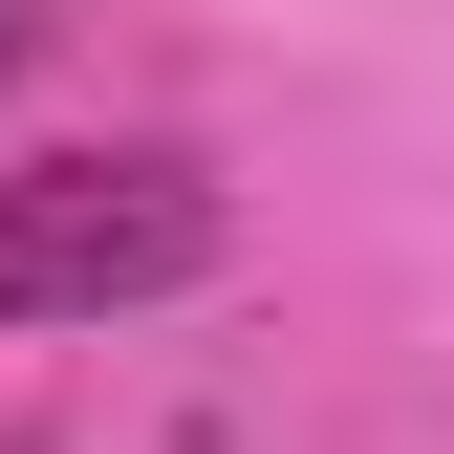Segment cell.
I'll list each match as a JSON object with an SVG mask.
<instances>
[{
    "instance_id": "obj_2",
    "label": "cell",
    "mask_w": 454,
    "mask_h": 454,
    "mask_svg": "<svg viewBox=\"0 0 454 454\" xmlns=\"http://www.w3.org/2000/svg\"><path fill=\"white\" fill-rule=\"evenodd\" d=\"M22 43H43V0H0V66H22Z\"/></svg>"
},
{
    "instance_id": "obj_1",
    "label": "cell",
    "mask_w": 454,
    "mask_h": 454,
    "mask_svg": "<svg viewBox=\"0 0 454 454\" xmlns=\"http://www.w3.org/2000/svg\"><path fill=\"white\" fill-rule=\"evenodd\" d=\"M216 174L195 152H43L0 174V325H108V303H174L216 281Z\"/></svg>"
}]
</instances>
